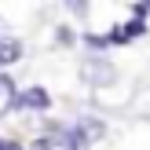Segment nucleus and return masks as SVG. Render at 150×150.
I'll return each instance as SVG.
<instances>
[{"label": "nucleus", "mask_w": 150, "mask_h": 150, "mask_svg": "<svg viewBox=\"0 0 150 150\" xmlns=\"http://www.w3.org/2000/svg\"><path fill=\"white\" fill-rule=\"evenodd\" d=\"M0 150H4V146H0Z\"/></svg>", "instance_id": "nucleus-4"}, {"label": "nucleus", "mask_w": 150, "mask_h": 150, "mask_svg": "<svg viewBox=\"0 0 150 150\" xmlns=\"http://www.w3.org/2000/svg\"><path fill=\"white\" fill-rule=\"evenodd\" d=\"M15 103H22V106H48V92H40V88H29L26 95H18Z\"/></svg>", "instance_id": "nucleus-2"}, {"label": "nucleus", "mask_w": 150, "mask_h": 150, "mask_svg": "<svg viewBox=\"0 0 150 150\" xmlns=\"http://www.w3.org/2000/svg\"><path fill=\"white\" fill-rule=\"evenodd\" d=\"M15 99H18V95H15V84H11L7 77H0V114H7Z\"/></svg>", "instance_id": "nucleus-1"}, {"label": "nucleus", "mask_w": 150, "mask_h": 150, "mask_svg": "<svg viewBox=\"0 0 150 150\" xmlns=\"http://www.w3.org/2000/svg\"><path fill=\"white\" fill-rule=\"evenodd\" d=\"M18 40H0V66L4 62H15V59H18Z\"/></svg>", "instance_id": "nucleus-3"}]
</instances>
